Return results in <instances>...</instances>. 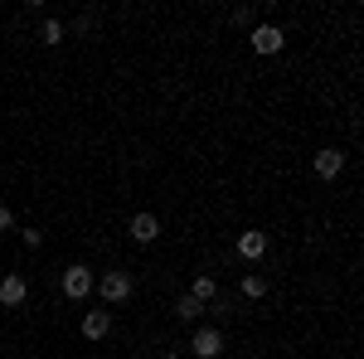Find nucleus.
Returning <instances> with one entry per match:
<instances>
[{
  "label": "nucleus",
  "instance_id": "nucleus-1",
  "mask_svg": "<svg viewBox=\"0 0 364 359\" xmlns=\"http://www.w3.org/2000/svg\"><path fill=\"white\" fill-rule=\"evenodd\" d=\"M92 286H97V282H92L87 267H68V272H63V296H68V301H83Z\"/></svg>",
  "mask_w": 364,
  "mask_h": 359
},
{
  "label": "nucleus",
  "instance_id": "nucleus-2",
  "mask_svg": "<svg viewBox=\"0 0 364 359\" xmlns=\"http://www.w3.org/2000/svg\"><path fill=\"white\" fill-rule=\"evenodd\" d=\"M190 350H195L199 359H219V350H224V335L214 331V326H204V331H195V340H190Z\"/></svg>",
  "mask_w": 364,
  "mask_h": 359
},
{
  "label": "nucleus",
  "instance_id": "nucleus-3",
  "mask_svg": "<svg viewBox=\"0 0 364 359\" xmlns=\"http://www.w3.org/2000/svg\"><path fill=\"white\" fill-rule=\"evenodd\" d=\"M132 296V277L127 272H102V301H127Z\"/></svg>",
  "mask_w": 364,
  "mask_h": 359
},
{
  "label": "nucleus",
  "instance_id": "nucleus-4",
  "mask_svg": "<svg viewBox=\"0 0 364 359\" xmlns=\"http://www.w3.org/2000/svg\"><path fill=\"white\" fill-rule=\"evenodd\" d=\"M248 39H252V49H257V54H277V49H282V29L277 25H257Z\"/></svg>",
  "mask_w": 364,
  "mask_h": 359
},
{
  "label": "nucleus",
  "instance_id": "nucleus-5",
  "mask_svg": "<svg viewBox=\"0 0 364 359\" xmlns=\"http://www.w3.org/2000/svg\"><path fill=\"white\" fill-rule=\"evenodd\" d=\"M25 291H29V286H25V277H15V272H10L5 282H0V306H25Z\"/></svg>",
  "mask_w": 364,
  "mask_h": 359
},
{
  "label": "nucleus",
  "instance_id": "nucleus-6",
  "mask_svg": "<svg viewBox=\"0 0 364 359\" xmlns=\"http://www.w3.org/2000/svg\"><path fill=\"white\" fill-rule=\"evenodd\" d=\"M107 331H112V316H107V311H87L83 316V335L87 340H107Z\"/></svg>",
  "mask_w": 364,
  "mask_h": 359
},
{
  "label": "nucleus",
  "instance_id": "nucleus-7",
  "mask_svg": "<svg viewBox=\"0 0 364 359\" xmlns=\"http://www.w3.org/2000/svg\"><path fill=\"white\" fill-rule=\"evenodd\" d=\"M340 170H345V156L340 151H316V175L321 180H336Z\"/></svg>",
  "mask_w": 364,
  "mask_h": 359
},
{
  "label": "nucleus",
  "instance_id": "nucleus-8",
  "mask_svg": "<svg viewBox=\"0 0 364 359\" xmlns=\"http://www.w3.org/2000/svg\"><path fill=\"white\" fill-rule=\"evenodd\" d=\"M132 238H136V243H156V238H161L156 214H136V219H132Z\"/></svg>",
  "mask_w": 364,
  "mask_h": 359
},
{
  "label": "nucleus",
  "instance_id": "nucleus-9",
  "mask_svg": "<svg viewBox=\"0 0 364 359\" xmlns=\"http://www.w3.org/2000/svg\"><path fill=\"white\" fill-rule=\"evenodd\" d=\"M238 252H243V257H252V262H257V257H262V252H267V233H257V228H252V233H243V238H238Z\"/></svg>",
  "mask_w": 364,
  "mask_h": 359
},
{
  "label": "nucleus",
  "instance_id": "nucleus-10",
  "mask_svg": "<svg viewBox=\"0 0 364 359\" xmlns=\"http://www.w3.org/2000/svg\"><path fill=\"white\" fill-rule=\"evenodd\" d=\"M190 296H195L199 306H204V301H214V296H219V282H214V277H195V286H190Z\"/></svg>",
  "mask_w": 364,
  "mask_h": 359
},
{
  "label": "nucleus",
  "instance_id": "nucleus-11",
  "mask_svg": "<svg viewBox=\"0 0 364 359\" xmlns=\"http://www.w3.org/2000/svg\"><path fill=\"white\" fill-rule=\"evenodd\" d=\"M199 311H204V306H199L195 296H185V301L175 306V316H180V321H199Z\"/></svg>",
  "mask_w": 364,
  "mask_h": 359
},
{
  "label": "nucleus",
  "instance_id": "nucleus-12",
  "mask_svg": "<svg viewBox=\"0 0 364 359\" xmlns=\"http://www.w3.org/2000/svg\"><path fill=\"white\" fill-rule=\"evenodd\" d=\"M39 39H44V44H63V25H58V20H44Z\"/></svg>",
  "mask_w": 364,
  "mask_h": 359
},
{
  "label": "nucleus",
  "instance_id": "nucleus-13",
  "mask_svg": "<svg viewBox=\"0 0 364 359\" xmlns=\"http://www.w3.org/2000/svg\"><path fill=\"white\" fill-rule=\"evenodd\" d=\"M243 296H252V301L267 296V282H262V277H243Z\"/></svg>",
  "mask_w": 364,
  "mask_h": 359
},
{
  "label": "nucleus",
  "instance_id": "nucleus-14",
  "mask_svg": "<svg viewBox=\"0 0 364 359\" xmlns=\"http://www.w3.org/2000/svg\"><path fill=\"white\" fill-rule=\"evenodd\" d=\"M10 228H15V214H10V209H0V233H10Z\"/></svg>",
  "mask_w": 364,
  "mask_h": 359
},
{
  "label": "nucleus",
  "instance_id": "nucleus-15",
  "mask_svg": "<svg viewBox=\"0 0 364 359\" xmlns=\"http://www.w3.org/2000/svg\"><path fill=\"white\" fill-rule=\"evenodd\" d=\"M161 359H180V355H161Z\"/></svg>",
  "mask_w": 364,
  "mask_h": 359
}]
</instances>
